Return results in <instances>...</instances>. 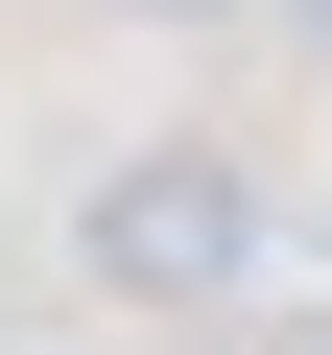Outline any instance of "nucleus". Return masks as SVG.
<instances>
[{
  "label": "nucleus",
  "mask_w": 332,
  "mask_h": 355,
  "mask_svg": "<svg viewBox=\"0 0 332 355\" xmlns=\"http://www.w3.org/2000/svg\"><path fill=\"white\" fill-rule=\"evenodd\" d=\"M261 166L214 142V119H166V142H119L95 190H72V261H95V308H238L261 284Z\"/></svg>",
  "instance_id": "obj_1"
},
{
  "label": "nucleus",
  "mask_w": 332,
  "mask_h": 355,
  "mask_svg": "<svg viewBox=\"0 0 332 355\" xmlns=\"http://www.w3.org/2000/svg\"><path fill=\"white\" fill-rule=\"evenodd\" d=\"M119 24H261V0H119Z\"/></svg>",
  "instance_id": "obj_2"
},
{
  "label": "nucleus",
  "mask_w": 332,
  "mask_h": 355,
  "mask_svg": "<svg viewBox=\"0 0 332 355\" xmlns=\"http://www.w3.org/2000/svg\"><path fill=\"white\" fill-rule=\"evenodd\" d=\"M285 24H308V48H332V0H285Z\"/></svg>",
  "instance_id": "obj_3"
},
{
  "label": "nucleus",
  "mask_w": 332,
  "mask_h": 355,
  "mask_svg": "<svg viewBox=\"0 0 332 355\" xmlns=\"http://www.w3.org/2000/svg\"><path fill=\"white\" fill-rule=\"evenodd\" d=\"M285 355H332V308H308V331H285Z\"/></svg>",
  "instance_id": "obj_4"
}]
</instances>
